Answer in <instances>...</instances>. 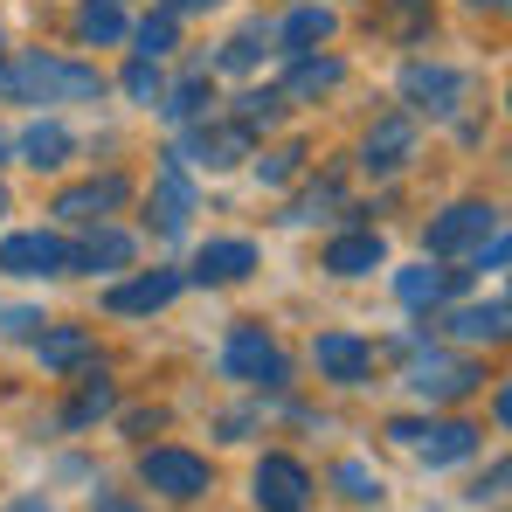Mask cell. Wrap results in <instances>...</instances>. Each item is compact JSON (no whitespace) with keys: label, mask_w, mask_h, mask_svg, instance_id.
Listing matches in <instances>:
<instances>
[{"label":"cell","mask_w":512,"mask_h":512,"mask_svg":"<svg viewBox=\"0 0 512 512\" xmlns=\"http://www.w3.org/2000/svg\"><path fill=\"white\" fill-rule=\"evenodd\" d=\"M35 353H42V367H56V374H70V367H90V333L84 326H49V333H35Z\"/></svg>","instance_id":"9a60e30c"},{"label":"cell","mask_w":512,"mask_h":512,"mask_svg":"<svg viewBox=\"0 0 512 512\" xmlns=\"http://www.w3.org/2000/svg\"><path fill=\"white\" fill-rule=\"evenodd\" d=\"M180 270H146V277H132V284H118V291H104V305L111 312H160V305H173L180 298Z\"/></svg>","instance_id":"8fae6325"},{"label":"cell","mask_w":512,"mask_h":512,"mask_svg":"<svg viewBox=\"0 0 512 512\" xmlns=\"http://www.w3.org/2000/svg\"><path fill=\"white\" fill-rule=\"evenodd\" d=\"M499 229V208L492 201H457L429 222V256H457V250H478L485 236Z\"/></svg>","instance_id":"277c9868"},{"label":"cell","mask_w":512,"mask_h":512,"mask_svg":"<svg viewBox=\"0 0 512 512\" xmlns=\"http://www.w3.org/2000/svg\"><path fill=\"white\" fill-rule=\"evenodd\" d=\"M7 153H14V139H7V132H0V160H7Z\"/></svg>","instance_id":"74e56055"},{"label":"cell","mask_w":512,"mask_h":512,"mask_svg":"<svg viewBox=\"0 0 512 512\" xmlns=\"http://www.w3.org/2000/svg\"><path fill=\"white\" fill-rule=\"evenodd\" d=\"M443 291H450V270H429V263H416V270L395 277V298L416 305V312H423V305H443Z\"/></svg>","instance_id":"ffe728a7"},{"label":"cell","mask_w":512,"mask_h":512,"mask_svg":"<svg viewBox=\"0 0 512 512\" xmlns=\"http://www.w3.org/2000/svg\"><path fill=\"white\" fill-rule=\"evenodd\" d=\"M77 270H125L132 263V236H118V229H97L84 250H70Z\"/></svg>","instance_id":"e0dca14e"},{"label":"cell","mask_w":512,"mask_h":512,"mask_svg":"<svg viewBox=\"0 0 512 512\" xmlns=\"http://www.w3.org/2000/svg\"><path fill=\"white\" fill-rule=\"evenodd\" d=\"M499 492H506V464H492V478H478V485H471V499H478V506H485V499H499Z\"/></svg>","instance_id":"836d02e7"},{"label":"cell","mask_w":512,"mask_h":512,"mask_svg":"<svg viewBox=\"0 0 512 512\" xmlns=\"http://www.w3.org/2000/svg\"><path fill=\"white\" fill-rule=\"evenodd\" d=\"M312 360H319V374H326V381H360L374 353H367V340H360V333H319Z\"/></svg>","instance_id":"4fadbf2b"},{"label":"cell","mask_w":512,"mask_h":512,"mask_svg":"<svg viewBox=\"0 0 512 512\" xmlns=\"http://www.w3.org/2000/svg\"><path fill=\"white\" fill-rule=\"evenodd\" d=\"M0 270H7V277H56V270H70V243L49 236V229L7 236V243H0Z\"/></svg>","instance_id":"8992f818"},{"label":"cell","mask_w":512,"mask_h":512,"mask_svg":"<svg viewBox=\"0 0 512 512\" xmlns=\"http://www.w3.org/2000/svg\"><path fill=\"white\" fill-rule=\"evenodd\" d=\"M298 160H305L298 146H284V153H270V160H263V180H270V187H284V180L298 173Z\"/></svg>","instance_id":"d6a6232c"},{"label":"cell","mask_w":512,"mask_h":512,"mask_svg":"<svg viewBox=\"0 0 512 512\" xmlns=\"http://www.w3.org/2000/svg\"><path fill=\"white\" fill-rule=\"evenodd\" d=\"M222 367H229L236 381H256V388H284V381H291L284 353H277V340H270L263 326H236L229 346H222Z\"/></svg>","instance_id":"3957f363"},{"label":"cell","mask_w":512,"mask_h":512,"mask_svg":"<svg viewBox=\"0 0 512 512\" xmlns=\"http://www.w3.org/2000/svg\"><path fill=\"white\" fill-rule=\"evenodd\" d=\"M388 436L409 443L423 464H457V457L478 450V429L471 423H388Z\"/></svg>","instance_id":"5b68a950"},{"label":"cell","mask_w":512,"mask_h":512,"mask_svg":"<svg viewBox=\"0 0 512 512\" xmlns=\"http://www.w3.org/2000/svg\"><path fill=\"white\" fill-rule=\"evenodd\" d=\"M409 388H416L423 402H457V395L478 388V367H471V360H450V353H423V360L409 367Z\"/></svg>","instance_id":"ba28073f"},{"label":"cell","mask_w":512,"mask_h":512,"mask_svg":"<svg viewBox=\"0 0 512 512\" xmlns=\"http://www.w3.org/2000/svg\"><path fill=\"white\" fill-rule=\"evenodd\" d=\"M111 402H118V388H111V381H104V367H97V374L84 381V395L70 402V423H97V416H104Z\"/></svg>","instance_id":"f546056e"},{"label":"cell","mask_w":512,"mask_h":512,"mask_svg":"<svg viewBox=\"0 0 512 512\" xmlns=\"http://www.w3.org/2000/svg\"><path fill=\"white\" fill-rule=\"evenodd\" d=\"M208 7H222V0H160V14H173V21L180 14H208Z\"/></svg>","instance_id":"e575fe53"},{"label":"cell","mask_w":512,"mask_h":512,"mask_svg":"<svg viewBox=\"0 0 512 512\" xmlns=\"http://www.w3.org/2000/svg\"><path fill=\"white\" fill-rule=\"evenodd\" d=\"M77 35L84 42H125L132 28H125V7L118 0H90L84 14H77Z\"/></svg>","instance_id":"603a6c76"},{"label":"cell","mask_w":512,"mask_h":512,"mask_svg":"<svg viewBox=\"0 0 512 512\" xmlns=\"http://www.w3.org/2000/svg\"><path fill=\"white\" fill-rule=\"evenodd\" d=\"M333 485H340L346 499H360V506H367V499H381V478H374L367 464H353V457H346L340 471H333Z\"/></svg>","instance_id":"4dcf8cb0"},{"label":"cell","mask_w":512,"mask_h":512,"mask_svg":"<svg viewBox=\"0 0 512 512\" xmlns=\"http://www.w3.org/2000/svg\"><path fill=\"white\" fill-rule=\"evenodd\" d=\"M312 499V471L298 457H263L256 464V506L263 512H298Z\"/></svg>","instance_id":"52a82bcc"},{"label":"cell","mask_w":512,"mask_h":512,"mask_svg":"<svg viewBox=\"0 0 512 512\" xmlns=\"http://www.w3.org/2000/svg\"><path fill=\"white\" fill-rule=\"evenodd\" d=\"M125 90H132L139 104H153V97H160V70H153L146 56H132V70H125Z\"/></svg>","instance_id":"1f68e13d"},{"label":"cell","mask_w":512,"mask_h":512,"mask_svg":"<svg viewBox=\"0 0 512 512\" xmlns=\"http://www.w3.org/2000/svg\"><path fill=\"white\" fill-rule=\"evenodd\" d=\"M277 35H284L291 49H312V42H326V35H333V14H326V7H298Z\"/></svg>","instance_id":"4316f807"},{"label":"cell","mask_w":512,"mask_h":512,"mask_svg":"<svg viewBox=\"0 0 512 512\" xmlns=\"http://www.w3.org/2000/svg\"><path fill=\"white\" fill-rule=\"evenodd\" d=\"M7 512H56V506H49V499H14Z\"/></svg>","instance_id":"d590c367"},{"label":"cell","mask_w":512,"mask_h":512,"mask_svg":"<svg viewBox=\"0 0 512 512\" xmlns=\"http://www.w3.org/2000/svg\"><path fill=\"white\" fill-rule=\"evenodd\" d=\"M478 7H492V14H499V7H506V0H478Z\"/></svg>","instance_id":"f35d334b"},{"label":"cell","mask_w":512,"mask_h":512,"mask_svg":"<svg viewBox=\"0 0 512 512\" xmlns=\"http://www.w3.org/2000/svg\"><path fill=\"white\" fill-rule=\"evenodd\" d=\"M277 111H284V90H243V97H236V125H243V132L277 125Z\"/></svg>","instance_id":"484cf974"},{"label":"cell","mask_w":512,"mask_h":512,"mask_svg":"<svg viewBox=\"0 0 512 512\" xmlns=\"http://www.w3.org/2000/svg\"><path fill=\"white\" fill-rule=\"evenodd\" d=\"M409 160H416V118H402V111H395V118H381V125L367 132L360 167H367V173H402Z\"/></svg>","instance_id":"9c48e42d"},{"label":"cell","mask_w":512,"mask_h":512,"mask_svg":"<svg viewBox=\"0 0 512 512\" xmlns=\"http://www.w3.org/2000/svg\"><path fill=\"white\" fill-rule=\"evenodd\" d=\"M97 512H139L132 499H97Z\"/></svg>","instance_id":"8d00e7d4"},{"label":"cell","mask_w":512,"mask_h":512,"mask_svg":"<svg viewBox=\"0 0 512 512\" xmlns=\"http://www.w3.org/2000/svg\"><path fill=\"white\" fill-rule=\"evenodd\" d=\"M326 270H340V277H367V270H381V236H340V243L326 250Z\"/></svg>","instance_id":"ac0fdd59"},{"label":"cell","mask_w":512,"mask_h":512,"mask_svg":"<svg viewBox=\"0 0 512 512\" xmlns=\"http://www.w3.org/2000/svg\"><path fill=\"white\" fill-rule=\"evenodd\" d=\"M187 153H194V160H201V167H236V160H243V153H250V132H243V125H215V132H208V125H201V132H194V146H187Z\"/></svg>","instance_id":"2e32d148"},{"label":"cell","mask_w":512,"mask_h":512,"mask_svg":"<svg viewBox=\"0 0 512 512\" xmlns=\"http://www.w3.org/2000/svg\"><path fill=\"white\" fill-rule=\"evenodd\" d=\"M346 70L340 56H298V70H291V84H284V97H319V90H333Z\"/></svg>","instance_id":"7402d4cb"},{"label":"cell","mask_w":512,"mask_h":512,"mask_svg":"<svg viewBox=\"0 0 512 512\" xmlns=\"http://www.w3.org/2000/svg\"><path fill=\"white\" fill-rule=\"evenodd\" d=\"M173 35H180V21H173V14H153V21H139V28H132V42H139L132 56H146V63H160V56L173 49Z\"/></svg>","instance_id":"f1b7e54d"},{"label":"cell","mask_w":512,"mask_h":512,"mask_svg":"<svg viewBox=\"0 0 512 512\" xmlns=\"http://www.w3.org/2000/svg\"><path fill=\"white\" fill-rule=\"evenodd\" d=\"M402 97H409L416 111H457L464 77H457L450 63H409V70H402Z\"/></svg>","instance_id":"30bf717a"},{"label":"cell","mask_w":512,"mask_h":512,"mask_svg":"<svg viewBox=\"0 0 512 512\" xmlns=\"http://www.w3.org/2000/svg\"><path fill=\"white\" fill-rule=\"evenodd\" d=\"M125 180L118 173H104V180H84V187H70L63 201H56V215H70V222H97V215H111V208H125Z\"/></svg>","instance_id":"7c38bea8"},{"label":"cell","mask_w":512,"mask_h":512,"mask_svg":"<svg viewBox=\"0 0 512 512\" xmlns=\"http://www.w3.org/2000/svg\"><path fill=\"white\" fill-rule=\"evenodd\" d=\"M0 215H7V187H0Z\"/></svg>","instance_id":"ab89813d"},{"label":"cell","mask_w":512,"mask_h":512,"mask_svg":"<svg viewBox=\"0 0 512 512\" xmlns=\"http://www.w3.org/2000/svg\"><path fill=\"white\" fill-rule=\"evenodd\" d=\"M250 270H256V243H243V236L208 243V250L194 256V277H201V284H236V277H250Z\"/></svg>","instance_id":"5bb4252c"},{"label":"cell","mask_w":512,"mask_h":512,"mask_svg":"<svg viewBox=\"0 0 512 512\" xmlns=\"http://www.w3.org/2000/svg\"><path fill=\"white\" fill-rule=\"evenodd\" d=\"M139 478H146V492H160V499H201V492H208V457H194V450H180V443H160V450L139 457Z\"/></svg>","instance_id":"7a4b0ae2"},{"label":"cell","mask_w":512,"mask_h":512,"mask_svg":"<svg viewBox=\"0 0 512 512\" xmlns=\"http://www.w3.org/2000/svg\"><path fill=\"white\" fill-rule=\"evenodd\" d=\"M187 208H194V201H187V180H180V173L167 167V180H160V194H153V222H160V229H180V222H187Z\"/></svg>","instance_id":"d4e9b609"},{"label":"cell","mask_w":512,"mask_h":512,"mask_svg":"<svg viewBox=\"0 0 512 512\" xmlns=\"http://www.w3.org/2000/svg\"><path fill=\"white\" fill-rule=\"evenodd\" d=\"M208 104H215V97H208V77H187V84L167 90V104H160V111H167L173 125H187V118H201Z\"/></svg>","instance_id":"83f0119b"},{"label":"cell","mask_w":512,"mask_h":512,"mask_svg":"<svg viewBox=\"0 0 512 512\" xmlns=\"http://www.w3.org/2000/svg\"><path fill=\"white\" fill-rule=\"evenodd\" d=\"M506 298H492V305H471V312H457V319H450V333H457V340H506Z\"/></svg>","instance_id":"44dd1931"},{"label":"cell","mask_w":512,"mask_h":512,"mask_svg":"<svg viewBox=\"0 0 512 512\" xmlns=\"http://www.w3.org/2000/svg\"><path fill=\"white\" fill-rule=\"evenodd\" d=\"M104 77L84 63H63V56H14L0 63V97H28V104H70V97H97Z\"/></svg>","instance_id":"6da1fadb"},{"label":"cell","mask_w":512,"mask_h":512,"mask_svg":"<svg viewBox=\"0 0 512 512\" xmlns=\"http://www.w3.org/2000/svg\"><path fill=\"white\" fill-rule=\"evenodd\" d=\"M21 160H28V167H63V160H70V132L49 125V118L28 125V132H21Z\"/></svg>","instance_id":"d6986e66"},{"label":"cell","mask_w":512,"mask_h":512,"mask_svg":"<svg viewBox=\"0 0 512 512\" xmlns=\"http://www.w3.org/2000/svg\"><path fill=\"white\" fill-rule=\"evenodd\" d=\"M277 42V28H263V21H250V28H236L229 42H222V70H250L256 56Z\"/></svg>","instance_id":"cb8c5ba5"}]
</instances>
